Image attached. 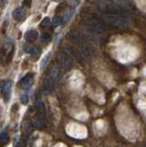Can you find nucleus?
Here are the masks:
<instances>
[{
  "instance_id": "obj_3",
  "label": "nucleus",
  "mask_w": 146,
  "mask_h": 147,
  "mask_svg": "<svg viewBox=\"0 0 146 147\" xmlns=\"http://www.w3.org/2000/svg\"><path fill=\"white\" fill-rule=\"evenodd\" d=\"M33 77H34V75L33 73H29L27 74V75L22 77L20 83H19V86L21 87L22 89H29L30 87L31 86V85H32V82H33Z\"/></svg>"
},
{
  "instance_id": "obj_12",
  "label": "nucleus",
  "mask_w": 146,
  "mask_h": 147,
  "mask_svg": "<svg viewBox=\"0 0 146 147\" xmlns=\"http://www.w3.org/2000/svg\"><path fill=\"white\" fill-rule=\"evenodd\" d=\"M50 24H51V20H50V18L46 17L42 20V23H40V26L42 27H48Z\"/></svg>"
},
{
  "instance_id": "obj_16",
  "label": "nucleus",
  "mask_w": 146,
  "mask_h": 147,
  "mask_svg": "<svg viewBox=\"0 0 146 147\" xmlns=\"http://www.w3.org/2000/svg\"><path fill=\"white\" fill-rule=\"evenodd\" d=\"M15 147H22V145H21V142H17V144L15 145Z\"/></svg>"
},
{
  "instance_id": "obj_15",
  "label": "nucleus",
  "mask_w": 146,
  "mask_h": 147,
  "mask_svg": "<svg viewBox=\"0 0 146 147\" xmlns=\"http://www.w3.org/2000/svg\"><path fill=\"white\" fill-rule=\"evenodd\" d=\"M22 5L27 7H31V1H23L22 2Z\"/></svg>"
},
{
  "instance_id": "obj_7",
  "label": "nucleus",
  "mask_w": 146,
  "mask_h": 147,
  "mask_svg": "<svg viewBox=\"0 0 146 147\" xmlns=\"http://www.w3.org/2000/svg\"><path fill=\"white\" fill-rule=\"evenodd\" d=\"M32 125L34 127H36L37 129H39V130H42V129L44 128V122L42 119H39L37 118L36 119H34V121H32Z\"/></svg>"
},
{
  "instance_id": "obj_2",
  "label": "nucleus",
  "mask_w": 146,
  "mask_h": 147,
  "mask_svg": "<svg viewBox=\"0 0 146 147\" xmlns=\"http://www.w3.org/2000/svg\"><path fill=\"white\" fill-rule=\"evenodd\" d=\"M12 81H1L0 82V96H3L5 101H8L11 94Z\"/></svg>"
},
{
  "instance_id": "obj_14",
  "label": "nucleus",
  "mask_w": 146,
  "mask_h": 147,
  "mask_svg": "<svg viewBox=\"0 0 146 147\" xmlns=\"http://www.w3.org/2000/svg\"><path fill=\"white\" fill-rule=\"evenodd\" d=\"M62 23V20H61V18H59V17H56V18H53V20H52V24L54 27H57L59 26Z\"/></svg>"
},
{
  "instance_id": "obj_9",
  "label": "nucleus",
  "mask_w": 146,
  "mask_h": 147,
  "mask_svg": "<svg viewBox=\"0 0 146 147\" xmlns=\"http://www.w3.org/2000/svg\"><path fill=\"white\" fill-rule=\"evenodd\" d=\"M40 47H34L32 49H30V55H31V57L36 59V58H38L40 56Z\"/></svg>"
},
{
  "instance_id": "obj_6",
  "label": "nucleus",
  "mask_w": 146,
  "mask_h": 147,
  "mask_svg": "<svg viewBox=\"0 0 146 147\" xmlns=\"http://www.w3.org/2000/svg\"><path fill=\"white\" fill-rule=\"evenodd\" d=\"M12 16L14 18V20H17V21H20L21 20L22 18H24L25 16V10L23 7H17L16 8L14 11L12 13Z\"/></svg>"
},
{
  "instance_id": "obj_8",
  "label": "nucleus",
  "mask_w": 146,
  "mask_h": 147,
  "mask_svg": "<svg viewBox=\"0 0 146 147\" xmlns=\"http://www.w3.org/2000/svg\"><path fill=\"white\" fill-rule=\"evenodd\" d=\"M8 140H9V137H8V134L6 131L0 133V145L6 144L8 142Z\"/></svg>"
},
{
  "instance_id": "obj_10",
  "label": "nucleus",
  "mask_w": 146,
  "mask_h": 147,
  "mask_svg": "<svg viewBox=\"0 0 146 147\" xmlns=\"http://www.w3.org/2000/svg\"><path fill=\"white\" fill-rule=\"evenodd\" d=\"M50 57H51V53H47L46 55L44 56V58L42 59V63H40V68H44L45 66H46V64L48 63L49 60H50Z\"/></svg>"
},
{
  "instance_id": "obj_13",
  "label": "nucleus",
  "mask_w": 146,
  "mask_h": 147,
  "mask_svg": "<svg viewBox=\"0 0 146 147\" xmlns=\"http://www.w3.org/2000/svg\"><path fill=\"white\" fill-rule=\"evenodd\" d=\"M20 102L23 104V105H27V104H28V102H29V96H28V95H26V94L22 95L20 96Z\"/></svg>"
},
{
  "instance_id": "obj_4",
  "label": "nucleus",
  "mask_w": 146,
  "mask_h": 147,
  "mask_svg": "<svg viewBox=\"0 0 146 147\" xmlns=\"http://www.w3.org/2000/svg\"><path fill=\"white\" fill-rule=\"evenodd\" d=\"M35 109H36V113H37V117L39 119H42V118L44 116V113H45V109H44L43 103L40 98H37V100H36Z\"/></svg>"
},
{
  "instance_id": "obj_11",
  "label": "nucleus",
  "mask_w": 146,
  "mask_h": 147,
  "mask_svg": "<svg viewBox=\"0 0 146 147\" xmlns=\"http://www.w3.org/2000/svg\"><path fill=\"white\" fill-rule=\"evenodd\" d=\"M40 40L44 41V42H48V41L51 40V35H50V33H48V32H42V36H40Z\"/></svg>"
},
{
  "instance_id": "obj_5",
  "label": "nucleus",
  "mask_w": 146,
  "mask_h": 147,
  "mask_svg": "<svg viewBox=\"0 0 146 147\" xmlns=\"http://www.w3.org/2000/svg\"><path fill=\"white\" fill-rule=\"evenodd\" d=\"M38 38V32L35 30H30L25 33V40L28 42H33Z\"/></svg>"
},
{
  "instance_id": "obj_1",
  "label": "nucleus",
  "mask_w": 146,
  "mask_h": 147,
  "mask_svg": "<svg viewBox=\"0 0 146 147\" xmlns=\"http://www.w3.org/2000/svg\"><path fill=\"white\" fill-rule=\"evenodd\" d=\"M14 54V45L9 42H6L0 51V63L6 64L11 61Z\"/></svg>"
}]
</instances>
